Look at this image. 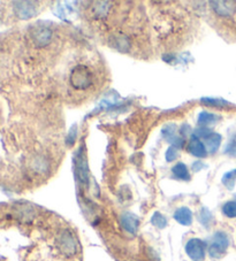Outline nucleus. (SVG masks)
Returning a JSON list of instances; mask_svg holds the SVG:
<instances>
[{
  "label": "nucleus",
  "mask_w": 236,
  "mask_h": 261,
  "mask_svg": "<svg viewBox=\"0 0 236 261\" xmlns=\"http://www.w3.org/2000/svg\"><path fill=\"white\" fill-rule=\"evenodd\" d=\"M70 83L77 90L88 89L92 84V74L85 66H77L70 74Z\"/></svg>",
  "instance_id": "obj_1"
},
{
  "label": "nucleus",
  "mask_w": 236,
  "mask_h": 261,
  "mask_svg": "<svg viewBox=\"0 0 236 261\" xmlns=\"http://www.w3.org/2000/svg\"><path fill=\"white\" fill-rule=\"evenodd\" d=\"M185 252L192 260L202 261L205 256V243L198 238H193L185 245Z\"/></svg>",
  "instance_id": "obj_2"
},
{
  "label": "nucleus",
  "mask_w": 236,
  "mask_h": 261,
  "mask_svg": "<svg viewBox=\"0 0 236 261\" xmlns=\"http://www.w3.org/2000/svg\"><path fill=\"white\" fill-rule=\"evenodd\" d=\"M227 247H228V238L224 232H217L216 236L213 237L208 252L213 258H219L225 253Z\"/></svg>",
  "instance_id": "obj_3"
},
{
  "label": "nucleus",
  "mask_w": 236,
  "mask_h": 261,
  "mask_svg": "<svg viewBox=\"0 0 236 261\" xmlns=\"http://www.w3.org/2000/svg\"><path fill=\"white\" fill-rule=\"evenodd\" d=\"M15 14L22 20L30 19L36 15V3L33 2H19L14 3Z\"/></svg>",
  "instance_id": "obj_4"
},
{
  "label": "nucleus",
  "mask_w": 236,
  "mask_h": 261,
  "mask_svg": "<svg viewBox=\"0 0 236 261\" xmlns=\"http://www.w3.org/2000/svg\"><path fill=\"white\" fill-rule=\"evenodd\" d=\"M188 152L196 158H205L207 155V148L196 135L193 134L188 144Z\"/></svg>",
  "instance_id": "obj_5"
},
{
  "label": "nucleus",
  "mask_w": 236,
  "mask_h": 261,
  "mask_svg": "<svg viewBox=\"0 0 236 261\" xmlns=\"http://www.w3.org/2000/svg\"><path fill=\"white\" fill-rule=\"evenodd\" d=\"M211 7L218 15L231 16L236 12V2H211Z\"/></svg>",
  "instance_id": "obj_6"
},
{
  "label": "nucleus",
  "mask_w": 236,
  "mask_h": 261,
  "mask_svg": "<svg viewBox=\"0 0 236 261\" xmlns=\"http://www.w3.org/2000/svg\"><path fill=\"white\" fill-rule=\"evenodd\" d=\"M162 136L167 142L171 143L172 145H175V147H183L184 139L176 135V127L174 124H169L162 129Z\"/></svg>",
  "instance_id": "obj_7"
},
{
  "label": "nucleus",
  "mask_w": 236,
  "mask_h": 261,
  "mask_svg": "<svg viewBox=\"0 0 236 261\" xmlns=\"http://www.w3.org/2000/svg\"><path fill=\"white\" fill-rule=\"evenodd\" d=\"M31 37H33L34 42L38 45V46H44V45L49 44L52 37V33L49 28L45 27H38L31 31Z\"/></svg>",
  "instance_id": "obj_8"
},
{
  "label": "nucleus",
  "mask_w": 236,
  "mask_h": 261,
  "mask_svg": "<svg viewBox=\"0 0 236 261\" xmlns=\"http://www.w3.org/2000/svg\"><path fill=\"white\" fill-rule=\"evenodd\" d=\"M174 219L182 226H190L193 222V213L187 207H180L174 213Z\"/></svg>",
  "instance_id": "obj_9"
},
{
  "label": "nucleus",
  "mask_w": 236,
  "mask_h": 261,
  "mask_svg": "<svg viewBox=\"0 0 236 261\" xmlns=\"http://www.w3.org/2000/svg\"><path fill=\"white\" fill-rule=\"evenodd\" d=\"M221 135L217 134V133H211L208 136L205 138V146L207 148V152L210 153H216L218 151V148L220 147L221 144Z\"/></svg>",
  "instance_id": "obj_10"
},
{
  "label": "nucleus",
  "mask_w": 236,
  "mask_h": 261,
  "mask_svg": "<svg viewBox=\"0 0 236 261\" xmlns=\"http://www.w3.org/2000/svg\"><path fill=\"white\" fill-rule=\"evenodd\" d=\"M122 226L125 227L126 230H128L131 233H135L138 228V220L136 217L131 214H125L121 219Z\"/></svg>",
  "instance_id": "obj_11"
},
{
  "label": "nucleus",
  "mask_w": 236,
  "mask_h": 261,
  "mask_svg": "<svg viewBox=\"0 0 236 261\" xmlns=\"http://www.w3.org/2000/svg\"><path fill=\"white\" fill-rule=\"evenodd\" d=\"M172 172H173L174 176L176 178L182 179V181H189L190 179V174H189L188 167L182 163L176 164L173 167V169H172Z\"/></svg>",
  "instance_id": "obj_12"
},
{
  "label": "nucleus",
  "mask_w": 236,
  "mask_h": 261,
  "mask_svg": "<svg viewBox=\"0 0 236 261\" xmlns=\"http://www.w3.org/2000/svg\"><path fill=\"white\" fill-rule=\"evenodd\" d=\"M218 120H219V118L217 115L207 113V112H202L198 116V124L202 125V127H206V125L216 123Z\"/></svg>",
  "instance_id": "obj_13"
},
{
  "label": "nucleus",
  "mask_w": 236,
  "mask_h": 261,
  "mask_svg": "<svg viewBox=\"0 0 236 261\" xmlns=\"http://www.w3.org/2000/svg\"><path fill=\"white\" fill-rule=\"evenodd\" d=\"M222 212L227 218H236V200L227 201L222 206Z\"/></svg>",
  "instance_id": "obj_14"
},
{
  "label": "nucleus",
  "mask_w": 236,
  "mask_h": 261,
  "mask_svg": "<svg viewBox=\"0 0 236 261\" xmlns=\"http://www.w3.org/2000/svg\"><path fill=\"white\" fill-rule=\"evenodd\" d=\"M236 177V170H231V172L225 174V176L222 177V183L228 189H233Z\"/></svg>",
  "instance_id": "obj_15"
},
{
  "label": "nucleus",
  "mask_w": 236,
  "mask_h": 261,
  "mask_svg": "<svg viewBox=\"0 0 236 261\" xmlns=\"http://www.w3.org/2000/svg\"><path fill=\"white\" fill-rule=\"evenodd\" d=\"M152 223L156 227L162 229L167 226V220L165 219V217H162L160 213H156L152 218Z\"/></svg>",
  "instance_id": "obj_16"
},
{
  "label": "nucleus",
  "mask_w": 236,
  "mask_h": 261,
  "mask_svg": "<svg viewBox=\"0 0 236 261\" xmlns=\"http://www.w3.org/2000/svg\"><path fill=\"white\" fill-rule=\"evenodd\" d=\"M202 102L204 103H207V105H212L213 107H222V106H226L228 105V102L222 100V99H211V98H203L202 99Z\"/></svg>",
  "instance_id": "obj_17"
},
{
  "label": "nucleus",
  "mask_w": 236,
  "mask_h": 261,
  "mask_svg": "<svg viewBox=\"0 0 236 261\" xmlns=\"http://www.w3.org/2000/svg\"><path fill=\"white\" fill-rule=\"evenodd\" d=\"M165 158L167 163H172V161H174L178 158V151H176V148L173 146L167 148L165 153Z\"/></svg>",
  "instance_id": "obj_18"
},
{
  "label": "nucleus",
  "mask_w": 236,
  "mask_h": 261,
  "mask_svg": "<svg viewBox=\"0 0 236 261\" xmlns=\"http://www.w3.org/2000/svg\"><path fill=\"white\" fill-rule=\"evenodd\" d=\"M76 133H77V128H76V127H75V125H74V127H73V128L70 129V132H69V135H68V138H67L68 145H72V144L75 142Z\"/></svg>",
  "instance_id": "obj_19"
},
{
  "label": "nucleus",
  "mask_w": 236,
  "mask_h": 261,
  "mask_svg": "<svg viewBox=\"0 0 236 261\" xmlns=\"http://www.w3.org/2000/svg\"><path fill=\"white\" fill-rule=\"evenodd\" d=\"M180 132H181V135H183V136L185 137V136H187V135L190 133V127H189L188 124H183Z\"/></svg>",
  "instance_id": "obj_20"
}]
</instances>
